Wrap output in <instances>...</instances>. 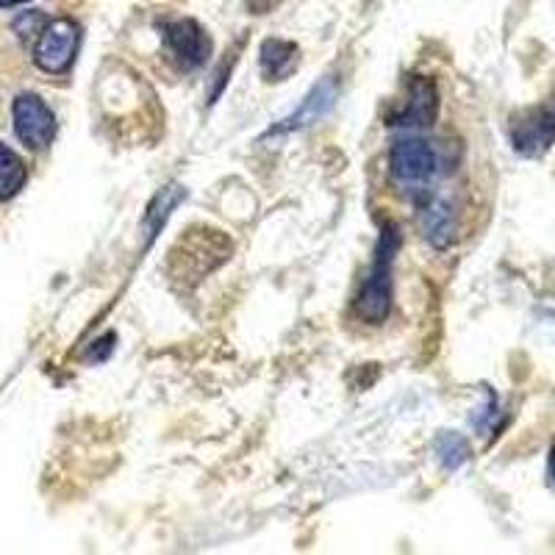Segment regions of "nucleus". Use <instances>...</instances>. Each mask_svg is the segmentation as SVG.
<instances>
[{
    "label": "nucleus",
    "instance_id": "nucleus-1",
    "mask_svg": "<svg viewBox=\"0 0 555 555\" xmlns=\"http://www.w3.org/2000/svg\"><path fill=\"white\" fill-rule=\"evenodd\" d=\"M400 250V234L398 228H386L384 236L375 250V261L370 267V275L364 278L359 292V304H356V314L366 322V325H380L389 317L391 309V267H395V256Z\"/></svg>",
    "mask_w": 555,
    "mask_h": 555
},
{
    "label": "nucleus",
    "instance_id": "nucleus-2",
    "mask_svg": "<svg viewBox=\"0 0 555 555\" xmlns=\"http://www.w3.org/2000/svg\"><path fill=\"white\" fill-rule=\"evenodd\" d=\"M389 172L398 186L409 190L411 195H428L430 181L439 172V153L430 145L428 139L405 137L398 139L389 151Z\"/></svg>",
    "mask_w": 555,
    "mask_h": 555
},
{
    "label": "nucleus",
    "instance_id": "nucleus-3",
    "mask_svg": "<svg viewBox=\"0 0 555 555\" xmlns=\"http://www.w3.org/2000/svg\"><path fill=\"white\" fill-rule=\"evenodd\" d=\"M78 48H81V28H78V23L67 17L51 20L37 37L34 62H37L42 73L62 76L76 62Z\"/></svg>",
    "mask_w": 555,
    "mask_h": 555
},
{
    "label": "nucleus",
    "instance_id": "nucleus-4",
    "mask_svg": "<svg viewBox=\"0 0 555 555\" xmlns=\"http://www.w3.org/2000/svg\"><path fill=\"white\" fill-rule=\"evenodd\" d=\"M512 145L519 156L528 158L542 156L555 145V95L514 117Z\"/></svg>",
    "mask_w": 555,
    "mask_h": 555
},
{
    "label": "nucleus",
    "instance_id": "nucleus-5",
    "mask_svg": "<svg viewBox=\"0 0 555 555\" xmlns=\"http://www.w3.org/2000/svg\"><path fill=\"white\" fill-rule=\"evenodd\" d=\"M14 131L23 139V145H28L31 151H42L56 137V117L42 98L34 92H23L14 101Z\"/></svg>",
    "mask_w": 555,
    "mask_h": 555
},
{
    "label": "nucleus",
    "instance_id": "nucleus-6",
    "mask_svg": "<svg viewBox=\"0 0 555 555\" xmlns=\"http://www.w3.org/2000/svg\"><path fill=\"white\" fill-rule=\"evenodd\" d=\"M167 51L183 69H197L211 53V39L195 20H172L162 28Z\"/></svg>",
    "mask_w": 555,
    "mask_h": 555
},
{
    "label": "nucleus",
    "instance_id": "nucleus-7",
    "mask_svg": "<svg viewBox=\"0 0 555 555\" xmlns=\"http://www.w3.org/2000/svg\"><path fill=\"white\" fill-rule=\"evenodd\" d=\"M336 98H339V83H336V78H322V81L311 89L309 95H306V101L297 106V112H292L286 120L272 126L270 131H267V137H278V133H292L300 131V128H309L311 122L322 120V117L334 108Z\"/></svg>",
    "mask_w": 555,
    "mask_h": 555
},
{
    "label": "nucleus",
    "instance_id": "nucleus-8",
    "mask_svg": "<svg viewBox=\"0 0 555 555\" xmlns=\"http://www.w3.org/2000/svg\"><path fill=\"white\" fill-rule=\"evenodd\" d=\"M436 112H439V95H436L434 81H428V78H414L409 83V101L391 117V126L425 128L436 120Z\"/></svg>",
    "mask_w": 555,
    "mask_h": 555
},
{
    "label": "nucleus",
    "instance_id": "nucleus-9",
    "mask_svg": "<svg viewBox=\"0 0 555 555\" xmlns=\"http://www.w3.org/2000/svg\"><path fill=\"white\" fill-rule=\"evenodd\" d=\"M423 234L434 247H448L455 234V217L453 208L442 197H423Z\"/></svg>",
    "mask_w": 555,
    "mask_h": 555
},
{
    "label": "nucleus",
    "instance_id": "nucleus-10",
    "mask_svg": "<svg viewBox=\"0 0 555 555\" xmlns=\"http://www.w3.org/2000/svg\"><path fill=\"white\" fill-rule=\"evenodd\" d=\"M297 64V44L286 39H267L261 44V69L270 81H284Z\"/></svg>",
    "mask_w": 555,
    "mask_h": 555
},
{
    "label": "nucleus",
    "instance_id": "nucleus-11",
    "mask_svg": "<svg viewBox=\"0 0 555 555\" xmlns=\"http://www.w3.org/2000/svg\"><path fill=\"white\" fill-rule=\"evenodd\" d=\"M26 165L12 147L0 145V203L12 201L23 186H26Z\"/></svg>",
    "mask_w": 555,
    "mask_h": 555
},
{
    "label": "nucleus",
    "instance_id": "nucleus-12",
    "mask_svg": "<svg viewBox=\"0 0 555 555\" xmlns=\"http://www.w3.org/2000/svg\"><path fill=\"white\" fill-rule=\"evenodd\" d=\"M436 455H439L444 469H459L461 464H467L473 450H469V442L464 439V436L450 430V434H442L439 439H436Z\"/></svg>",
    "mask_w": 555,
    "mask_h": 555
},
{
    "label": "nucleus",
    "instance_id": "nucleus-13",
    "mask_svg": "<svg viewBox=\"0 0 555 555\" xmlns=\"http://www.w3.org/2000/svg\"><path fill=\"white\" fill-rule=\"evenodd\" d=\"M181 201H183V190H181V186H167V190L158 192L156 201H153L151 208H147V234L156 236L158 228L165 225L167 217H170V211Z\"/></svg>",
    "mask_w": 555,
    "mask_h": 555
},
{
    "label": "nucleus",
    "instance_id": "nucleus-14",
    "mask_svg": "<svg viewBox=\"0 0 555 555\" xmlns=\"http://www.w3.org/2000/svg\"><path fill=\"white\" fill-rule=\"evenodd\" d=\"M44 26H48V20H44L39 12H23V17L14 20V31H17L23 39L34 37V34H42Z\"/></svg>",
    "mask_w": 555,
    "mask_h": 555
},
{
    "label": "nucleus",
    "instance_id": "nucleus-15",
    "mask_svg": "<svg viewBox=\"0 0 555 555\" xmlns=\"http://www.w3.org/2000/svg\"><path fill=\"white\" fill-rule=\"evenodd\" d=\"M28 0H0V9H14V7H23Z\"/></svg>",
    "mask_w": 555,
    "mask_h": 555
},
{
    "label": "nucleus",
    "instance_id": "nucleus-16",
    "mask_svg": "<svg viewBox=\"0 0 555 555\" xmlns=\"http://www.w3.org/2000/svg\"><path fill=\"white\" fill-rule=\"evenodd\" d=\"M547 469H550V478H553L555 483V448L550 450V461H547Z\"/></svg>",
    "mask_w": 555,
    "mask_h": 555
}]
</instances>
